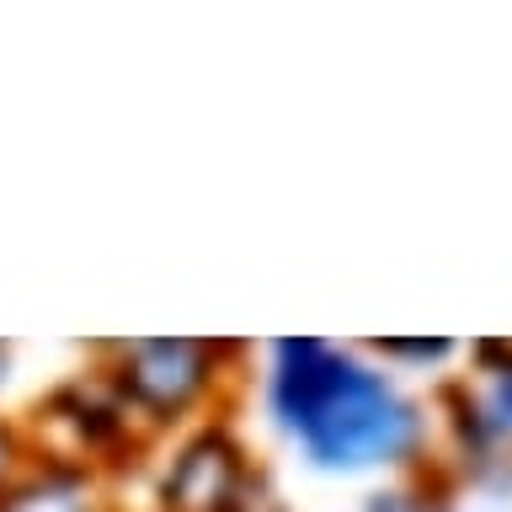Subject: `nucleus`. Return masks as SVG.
<instances>
[{"label": "nucleus", "mask_w": 512, "mask_h": 512, "mask_svg": "<svg viewBox=\"0 0 512 512\" xmlns=\"http://www.w3.org/2000/svg\"><path fill=\"white\" fill-rule=\"evenodd\" d=\"M0 512H102L91 480L75 464H27L22 475L0 491Z\"/></svg>", "instance_id": "nucleus-4"}, {"label": "nucleus", "mask_w": 512, "mask_h": 512, "mask_svg": "<svg viewBox=\"0 0 512 512\" xmlns=\"http://www.w3.org/2000/svg\"><path fill=\"white\" fill-rule=\"evenodd\" d=\"M379 352L384 358H416V363H438V358H448V342H379Z\"/></svg>", "instance_id": "nucleus-6"}, {"label": "nucleus", "mask_w": 512, "mask_h": 512, "mask_svg": "<svg viewBox=\"0 0 512 512\" xmlns=\"http://www.w3.org/2000/svg\"><path fill=\"white\" fill-rule=\"evenodd\" d=\"M486 416H491L496 432H512V368H502V374L491 379V390H486Z\"/></svg>", "instance_id": "nucleus-5"}, {"label": "nucleus", "mask_w": 512, "mask_h": 512, "mask_svg": "<svg viewBox=\"0 0 512 512\" xmlns=\"http://www.w3.org/2000/svg\"><path fill=\"white\" fill-rule=\"evenodd\" d=\"M267 406L315 470L358 475L400 464L422 443V411L390 374L331 342H278L267 363Z\"/></svg>", "instance_id": "nucleus-1"}, {"label": "nucleus", "mask_w": 512, "mask_h": 512, "mask_svg": "<svg viewBox=\"0 0 512 512\" xmlns=\"http://www.w3.org/2000/svg\"><path fill=\"white\" fill-rule=\"evenodd\" d=\"M240 486H246V464L230 432H198L182 443V454L171 459L166 480H160V502L166 512H235Z\"/></svg>", "instance_id": "nucleus-3"}, {"label": "nucleus", "mask_w": 512, "mask_h": 512, "mask_svg": "<svg viewBox=\"0 0 512 512\" xmlns=\"http://www.w3.org/2000/svg\"><path fill=\"white\" fill-rule=\"evenodd\" d=\"M219 379V347L208 342H123L112 347L107 384L144 422L171 427L198 411Z\"/></svg>", "instance_id": "nucleus-2"}, {"label": "nucleus", "mask_w": 512, "mask_h": 512, "mask_svg": "<svg viewBox=\"0 0 512 512\" xmlns=\"http://www.w3.org/2000/svg\"><path fill=\"white\" fill-rule=\"evenodd\" d=\"M6 358H11V352H6V347H0V379H6Z\"/></svg>", "instance_id": "nucleus-8"}, {"label": "nucleus", "mask_w": 512, "mask_h": 512, "mask_svg": "<svg viewBox=\"0 0 512 512\" xmlns=\"http://www.w3.org/2000/svg\"><path fill=\"white\" fill-rule=\"evenodd\" d=\"M16 475H22V438H16L11 427H0V491H6Z\"/></svg>", "instance_id": "nucleus-7"}]
</instances>
